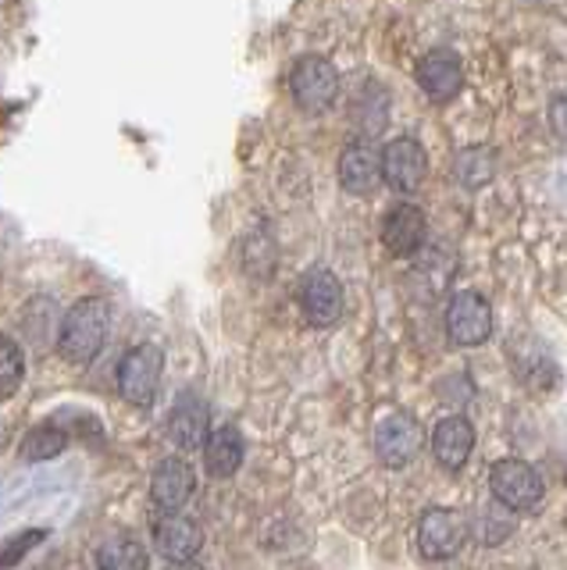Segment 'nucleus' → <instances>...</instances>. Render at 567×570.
<instances>
[{"label":"nucleus","instance_id":"1","mask_svg":"<svg viewBox=\"0 0 567 570\" xmlns=\"http://www.w3.org/2000/svg\"><path fill=\"white\" fill-rule=\"evenodd\" d=\"M108 321H111V311L104 299H94V296L79 299L76 307L61 317L58 353L68 364H94L104 343H108Z\"/></svg>","mask_w":567,"mask_h":570},{"label":"nucleus","instance_id":"2","mask_svg":"<svg viewBox=\"0 0 567 570\" xmlns=\"http://www.w3.org/2000/svg\"><path fill=\"white\" fill-rule=\"evenodd\" d=\"M489 489L496 495V503L507 507L510 513H521V510H531L542 503L546 495V485H542V474L531 468L525 460H500L492 463L489 471Z\"/></svg>","mask_w":567,"mask_h":570},{"label":"nucleus","instance_id":"3","mask_svg":"<svg viewBox=\"0 0 567 570\" xmlns=\"http://www.w3.org/2000/svg\"><path fill=\"white\" fill-rule=\"evenodd\" d=\"M290 94L300 111L322 115L332 107L335 94H340V71L332 68V61L314 58V53L311 58H300L290 76Z\"/></svg>","mask_w":567,"mask_h":570},{"label":"nucleus","instance_id":"4","mask_svg":"<svg viewBox=\"0 0 567 570\" xmlns=\"http://www.w3.org/2000/svg\"><path fill=\"white\" fill-rule=\"evenodd\" d=\"M162 371H165V353L157 346H136L121 356L118 364V392L126 396L133 406H150L157 396V385H162Z\"/></svg>","mask_w":567,"mask_h":570},{"label":"nucleus","instance_id":"5","mask_svg":"<svg viewBox=\"0 0 567 570\" xmlns=\"http://www.w3.org/2000/svg\"><path fill=\"white\" fill-rule=\"evenodd\" d=\"M375 453L385 468H393V471L414 463L421 453V424L411 414H403V410L382 417L375 428Z\"/></svg>","mask_w":567,"mask_h":570},{"label":"nucleus","instance_id":"6","mask_svg":"<svg viewBox=\"0 0 567 570\" xmlns=\"http://www.w3.org/2000/svg\"><path fill=\"white\" fill-rule=\"evenodd\" d=\"M300 307H304L307 325L314 328H332L343 317V282L332 272H311L300 285Z\"/></svg>","mask_w":567,"mask_h":570},{"label":"nucleus","instance_id":"7","mask_svg":"<svg viewBox=\"0 0 567 570\" xmlns=\"http://www.w3.org/2000/svg\"><path fill=\"white\" fill-rule=\"evenodd\" d=\"M447 332L457 346H482L486 338L492 335V311L489 303L465 289L450 299V311H447Z\"/></svg>","mask_w":567,"mask_h":570},{"label":"nucleus","instance_id":"8","mask_svg":"<svg viewBox=\"0 0 567 570\" xmlns=\"http://www.w3.org/2000/svg\"><path fill=\"white\" fill-rule=\"evenodd\" d=\"M424 175H429V157H424V147L411 136L393 139L382 150V178L400 193H414Z\"/></svg>","mask_w":567,"mask_h":570},{"label":"nucleus","instance_id":"9","mask_svg":"<svg viewBox=\"0 0 567 570\" xmlns=\"http://www.w3.org/2000/svg\"><path fill=\"white\" fill-rule=\"evenodd\" d=\"M468 524L457 510H429L418 521V549L429 560H447L465 546Z\"/></svg>","mask_w":567,"mask_h":570},{"label":"nucleus","instance_id":"10","mask_svg":"<svg viewBox=\"0 0 567 570\" xmlns=\"http://www.w3.org/2000/svg\"><path fill=\"white\" fill-rule=\"evenodd\" d=\"M193 489H197V474H193L186 456H165L157 463V471L150 478V499L162 513H179Z\"/></svg>","mask_w":567,"mask_h":570},{"label":"nucleus","instance_id":"11","mask_svg":"<svg viewBox=\"0 0 567 570\" xmlns=\"http://www.w3.org/2000/svg\"><path fill=\"white\" fill-rule=\"evenodd\" d=\"M204 546V531L197 521H189L183 513H162L154 521V549L162 552L168 563H189L197 560Z\"/></svg>","mask_w":567,"mask_h":570},{"label":"nucleus","instance_id":"12","mask_svg":"<svg viewBox=\"0 0 567 570\" xmlns=\"http://www.w3.org/2000/svg\"><path fill=\"white\" fill-rule=\"evenodd\" d=\"M211 432V417H207V403L197 396V392H183L179 400L172 406V417H168V439L179 445L183 453L189 450H201L207 442Z\"/></svg>","mask_w":567,"mask_h":570},{"label":"nucleus","instance_id":"13","mask_svg":"<svg viewBox=\"0 0 567 570\" xmlns=\"http://www.w3.org/2000/svg\"><path fill=\"white\" fill-rule=\"evenodd\" d=\"M418 86L424 89V97L436 104H447L460 94L465 86V71H460L457 53L450 50H432L418 61Z\"/></svg>","mask_w":567,"mask_h":570},{"label":"nucleus","instance_id":"14","mask_svg":"<svg viewBox=\"0 0 567 570\" xmlns=\"http://www.w3.org/2000/svg\"><path fill=\"white\" fill-rule=\"evenodd\" d=\"M382 183V157L368 142H350L340 154V186L353 196H368Z\"/></svg>","mask_w":567,"mask_h":570},{"label":"nucleus","instance_id":"15","mask_svg":"<svg viewBox=\"0 0 567 570\" xmlns=\"http://www.w3.org/2000/svg\"><path fill=\"white\" fill-rule=\"evenodd\" d=\"M471 450H475V428H471L468 417L453 414V417H442L436 424V432H432V453H436V460L447 471H460V468H465Z\"/></svg>","mask_w":567,"mask_h":570},{"label":"nucleus","instance_id":"16","mask_svg":"<svg viewBox=\"0 0 567 570\" xmlns=\"http://www.w3.org/2000/svg\"><path fill=\"white\" fill-rule=\"evenodd\" d=\"M382 243L389 246V254H397V257L414 254L424 243V214L414 204H397L382 222Z\"/></svg>","mask_w":567,"mask_h":570},{"label":"nucleus","instance_id":"17","mask_svg":"<svg viewBox=\"0 0 567 570\" xmlns=\"http://www.w3.org/2000/svg\"><path fill=\"white\" fill-rule=\"evenodd\" d=\"M204 463L211 478H233L243 463V435L233 424H222L204 442Z\"/></svg>","mask_w":567,"mask_h":570},{"label":"nucleus","instance_id":"18","mask_svg":"<svg viewBox=\"0 0 567 570\" xmlns=\"http://www.w3.org/2000/svg\"><path fill=\"white\" fill-rule=\"evenodd\" d=\"M150 552L133 534H118L97 549V570H147Z\"/></svg>","mask_w":567,"mask_h":570},{"label":"nucleus","instance_id":"19","mask_svg":"<svg viewBox=\"0 0 567 570\" xmlns=\"http://www.w3.org/2000/svg\"><path fill=\"white\" fill-rule=\"evenodd\" d=\"M22 379H26V353L11 335L0 332V400L14 396Z\"/></svg>","mask_w":567,"mask_h":570},{"label":"nucleus","instance_id":"20","mask_svg":"<svg viewBox=\"0 0 567 570\" xmlns=\"http://www.w3.org/2000/svg\"><path fill=\"white\" fill-rule=\"evenodd\" d=\"M65 442H68V435L61 432L58 424H40V428H32V432L26 435L22 460H55L65 450Z\"/></svg>","mask_w":567,"mask_h":570},{"label":"nucleus","instance_id":"21","mask_svg":"<svg viewBox=\"0 0 567 570\" xmlns=\"http://www.w3.org/2000/svg\"><path fill=\"white\" fill-rule=\"evenodd\" d=\"M457 171H460V178H465V186H482L492 178V154L489 150H468L465 157H460Z\"/></svg>","mask_w":567,"mask_h":570},{"label":"nucleus","instance_id":"22","mask_svg":"<svg viewBox=\"0 0 567 570\" xmlns=\"http://www.w3.org/2000/svg\"><path fill=\"white\" fill-rule=\"evenodd\" d=\"M43 539V531H26L19 542H11L4 546V552H0V567H11V563H19V557L26 552V546H37Z\"/></svg>","mask_w":567,"mask_h":570},{"label":"nucleus","instance_id":"23","mask_svg":"<svg viewBox=\"0 0 567 570\" xmlns=\"http://www.w3.org/2000/svg\"><path fill=\"white\" fill-rule=\"evenodd\" d=\"M554 129H557L560 136H567V100H564V97L554 100Z\"/></svg>","mask_w":567,"mask_h":570},{"label":"nucleus","instance_id":"24","mask_svg":"<svg viewBox=\"0 0 567 570\" xmlns=\"http://www.w3.org/2000/svg\"><path fill=\"white\" fill-rule=\"evenodd\" d=\"M168 570H207V567H201V563H168Z\"/></svg>","mask_w":567,"mask_h":570}]
</instances>
